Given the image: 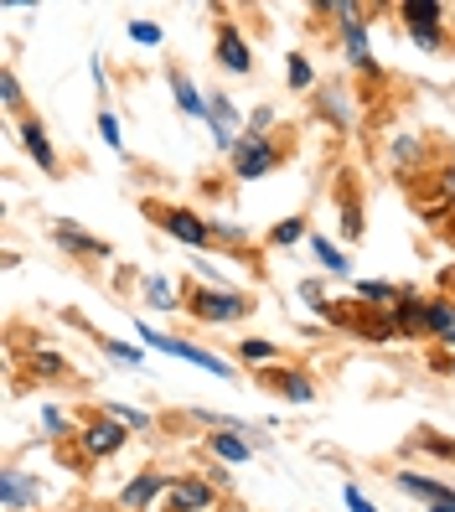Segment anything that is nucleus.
Here are the masks:
<instances>
[{
  "label": "nucleus",
  "instance_id": "2f4dec72",
  "mask_svg": "<svg viewBox=\"0 0 455 512\" xmlns=\"http://www.w3.org/2000/svg\"><path fill=\"white\" fill-rule=\"evenodd\" d=\"M430 512H450V507H430Z\"/></svg>",
  "mask_w": 455,
  "mask_h": 512
},
{
  "label": "nucleus",
  "instance_id": "412c9836",
  "mask_svg": "<svg viewBox=\"0 0 455 512\" xmlns=\"http://www.w3.org/2000/svg\"><path fill=\"white\" fill-rule=\"evenodd\" d=\"M300 233H306V223H300V218H285V223H275V233H269V238H275V244H295Z\"/></svg>",
  "mask_w": 455,
  "mask_h": 512
},
{
  "label": "nucleus",
  "instance_id": "f3484780",
  "mask_svg": "<svg viewBox=\"0 0 455 512\" xmlns=\"http://www.w3.org/2000/svg\"><path fill=\"white\" fill-rule=\"evenodd\" d=\"M280 394H285L290 404H311V399H316V388H311L306 373H280Z\"/></svg>",
  "mask_w": 455,
  "mask_h": 512
},
{
  "label": "nucleus",
  "instance_id": "4be33fe9",
  "mask_svg": "<svg viewBox=\"0 0 455 512\" xmlns=\"http://www.w3.org/2000/svg\"><path fill=\"white\" fill-rule=\"evenodd\" d=\"M357 295H362V300H378V306H383V300H399V290H393V285H378V280H373V285L362 280V285H357Z\"/></svg>",
  "mask_w": 455,
  "mask_h": 512
},
{
  "label": "nucleus",
  "instance_id": "bb28decb",
  "mask_svg": "<svg viewBox=\"0 0 455 512\" xmlns=\"http://www.w3.org/2000/svg\"><path fill=\"white\" fill-rule=\"evenodd\" d=\"M290 83H295V88H311V68H306V57H290Z\"/></svg>",
  "mask_w": 455,
  "mask_h": 512
},
{
  "label": "nucleus",
  "instance_id": "f8f14e48",
  "mask_svg": "<svg viewBox=\"0 0 455 512\" xmlns=\"http://www.w3.org/2000/svg\"><path fill=\"white\" fill-rule=\"evenodd\" d=\"M21 140H26V150H32V161H37L42 171H57V156H52V145H47V130L37 125V119H26V125H21Z\"/></svg>",
  "mask_w": 455,
  "mask_h": 512
},
{
  "label": "nucleus",
  "instance_id": "aec40b11",
  "mask_svg": "<svg viewBox=\"0 0 455 512\" xmlns=\"http://www.w3.org/2000/svg\"><path fill=\"white\" fill-rule=\"evenodd\" d=\"M238 357H244V363H275V347H269V342H244V347H238Z\"/></svg>",
  "mask_w": 455,
  "mask_h": 512
},
{
  "label": "nucleus",
  "instance_id": "4468645a",
  "mask_svg": "<svg viewBox=\"0 0 455 512\" xmlns=\"http://www.w3.org/2000/svg\"><path fill=\"white\" fill-rule=\"evenodd\" d=\"M161 487H166V481H161L156 471H145V476H135V481H130V487H125V497H119V502H125V507H135V512H140V507H145L150 497H156Z\"/></svg>",
  "mask_w": 455,
  "mask_h": 512
},
{
  "label": "nucleus",
  "instance_id": "a878e982",
  "mask_svg": "<svg viewBox=\"0 0 455 512\" xmlns=\"http://www.w3.org/2000/svg\"><path fill=\"white\" fill-rule=\"evenodd\" d=\"M99 130H104V140L119 150V145H125V135H119V119L114 114H99Z\"/></svg>",
  "mask_w": 455,
  "mask_h": 512
},
{
  "label": "nucleus",
  "instance_id": "9b49d317",
  "mask_svg": "<svg viewBox=\"0 0 455 512\" xmlns=\"http://www.w3.org/2000/svg\"><path fill=\"white\" fill-rule=\"evenodd\" d=\"M207 119H212V135H218V145H238L233 140V125H238V114H233V104L218 94V99H207Z\"/></svg>",
  "mask_w": 455,
  "mask_h": 512
},
{
  "label": "nucleus",
  "instance_id": "7ed1b4c3",
  "mask_svg": "<svg viewBox=\"0 0 455 512\" xmlns=\"http://www.w3.org/2000/svg\"><path fill=\"white\" fill-rule=\"evenodd\" d=\"M156 223H161L171 238H181L187 249H207V244H212V223H202V218H192V213H181V207H161Z\"/></svg>",
  "mask_w": 455,
  "mask_h": 512
},
{
  "label": "nucleus",
  "instance_id": "9d476101",
  "mask_svg": "<svg viewBox=\"0 0 455 512\" xmlns=\"http://www.w3.org/2000/svg\"><path fill=\"white\" fill-rule=\"evenodd\" d=\"M399 487H404L409 497H424L430 507H450V512H455V492H450V487H440V481H430V476L404 471V476H399Z\"/></svg>",
  "mask_w": 455,
  "mask_h": 512
},
{
  "label": "nucleus",
  "instance_id": "b1692460",
  "mask_svg": "<svg viewBox=\"0 0 455 512\" xmlns=\"http://www.w3.org/2000/svg\"><path fill=\"white\" fill-rule=\"evenodd\" d=\"M0 94H6V109H21V83H16V73H0Z\"/></svg>",
  "mask_w": 455,
  "mask_h": 512
},
{
  "label": "nucleus",
  "instance_id": "c756f323",
  "mask_svg": "<svg viewBox=\"0 0 455 512\" xmlns=\"http://www.w3.org/2000/svg\"><path fill=\"white\" fill-rule=\"evenodd\" d=\"M37 373H63V357H57V352H37Z\"/></svg>",
  "mask_w": 455,
  "mask_h": 512
},
{
  "label": "nucleus",
  "instance_id": "f03ea898",
  "mask_svg": "<svg viewBox=\"0 0 455 512\" xmlns=\"http://www.w3.org/2000/svg\"><path fill=\"white\" fill-rule=\"evenodd\" d=\"M192 316L197 321H233V316H249V300L233 295V290H197L192 295Z\"/></svg>",
  "mask_w": 455,
  "mask_h": 512
},
{
  "label": "nucleus",
  "instance_id": "1a4fd4ad",
  "mask_svg": "<svg viewBox=\"0 0 455 512\" xmlns=\"http://www.w3.org/2000/svg\"><path fill=\"white\" fill-rule=\"evenodd\" d=\"M331 11L347 16L342 26H347V52H352V68H373V47H368V32H362L357 11H352V6H331Z\"/></svg>",
  "mask_w": 455,
  "mask_h": 512
},
{
  "label": "nucleus",
  "instance_id": "a211bd4d",
  "mask_svg": "<svg viewBox=\"0 0 455 512\" xmlns=\"http://www.w3.org/2000/svg\"><path fill=\"white\" fill-rule=\"evenodd\" d=\"M171 88H176V104L187 109V114H207V104H202V94L192 88V78H187V73H171Z\"/></svg>",
  "mask_w": 455,
  "mask_h": 512
},
{
  "label": "nucleus",
  "instance_id": "20e7f679",
  "mask_svg": "<svg viewBox=\"0 0 455 512\" xmlns=\"http://www.w3.org/2000/svg\"><path fill=\"white\" fill-rule=\"evenodd\" d=\"M275 161H280V150L269 145V140H259V135H244V140L233 145V171L238 176H264Z\"/></svg>",
  "mask_w": 455,
  "mask_h": 512
},
{
  "label": "nucleus",
  "instance_id": "5701e85b",
  "mask_svg": "<svg viewBox=\"0 0 455 512\" xmlns=\"http://www.w3.org/2000/svg\"><path fill=\"white\" fill-rule=\"evenodd\" d=\"M130 37H135L140 47H156V42H161V26H150V21H135V26H130Z\"/></svg>",
  "mask_w": 455,
  "mask_h": 512
},
{
  "label": "nucleus",
  "instance_id": "c85d7f7f",
  "mask_svg": "<svg viewBox=\"0 0 455 512\" xmlns=\"http://www.w3.org/2000/svg\"><path fill=\"white\" fill-rule=\"evenodd\" d=\"M145 295L156 300V306H171V285L166 280H145Z\"/></svg>",
  "mask_w": 455,
  "mask_h": 512
},
{
  "label": "nucleus",
  "instance_id": "423d86ee",
  "mask_svg": "<svg viewBox=\"0 0 455 512\" xmlns=\"http://www.w3.org/2000/svg\"><path fill=\"white\" fill-rule=\"evenodd\" d=\"M218 63L228 73H249L254 68V52H249V42H244L238 26H223V32H218Z\"/></svg>",
  "mask_w": 455,
  "mask_h": 512
},
{
  "label": "nucleus",
  "instance_id": "ddd939ff",
  "mask_svg": "<svg viewBox=\"0 0 455 512\" xmlns=\"http://www.w3.org/2000/svg\"><path fill=\"white\" fill-rule=\"evenodd\" d=\"M207 445H212V456L228 461V466H244V461L254 456L249 440H238V435H207Z\"/></svg>",
  "mask_w": 455,
  "mask_h": 512
},
{
  "label": "nucleus",
  "instance_id": "7c9ffc66",
  "mask_svg": "<svg viewBox=\"0 0 455 512\" xmlns=\"http://www.w3.org/2000/svg\"><path fill=\"white\" fill-rule=\"evenodd\" d=\"M347 507H352V512H378V507H373L368 497H362L357 487H347Z\"/></svg>",
  "mask_w": 455,
  "mask_h": 512
},
{
  "label": "nucleus",
  "instance_id": "cd10ccee",
  "mask_svg": "<svg viewBox=\"0 0 455 512\" xmlns=\"http://www.w3.org/2000/svg\"><path fill=\"white\" fill-rule=\"evenodd\" d=\"M109 352L119 357V363H130V368H140V357H145V352H140V347H130V342H114Z\"/></svg>",
  "mask_w": 455,
  "mask_h": 512
},
{
  "label": "nucleus",
  "instance_id": "6e6552de",
  "mask_svg": "<svg viewBox=\"0 0 455 512\" xmlns=\"http://www.w3.org/2000/svg\"><path fill=\"white\" fill-rule=\"evenodd\" d=\"M171 507L176 512H207L212 507V481H197V476L171 481Z\"/></svg>",
  "mask_w": 455,
  "mask_h": 512
},
{
  "label": "nucleus",
  "instance_id": "0eeeda50",
  "mask_svg": "<svg viewBox=\"0 0 455 512\" xmlns=\"http://www.w3.org/2000/svg\"><path fill=\"white\" fill-rule=\"evenodd\" d=\"M130 435H125V425L119 419H99V425H88L83 430V445H88V456H114L119 445H125Z\"/></svg>",
  "mask_w": 455,
  "mask_h": 512
},
{
  "label": "nucleus",
  "instance_id": "2eb2a0df",
  "mask_svg": "<svg viewBox=\"0 0 455 512\" xmlns=\"http://www.w3.org/2000/svg\"><path fill=\"white\" fill-rule=\"evenodd\" d=\"M26 502H37V481H26L21 471H6V512H21Z\"/></svg>",
  "mask_w": 455,
  "mask_h": 512
},
{
  "label": "nucleus",
  "instance_id": "393cba45",
  "mask_svg": "<svg viewBox=\"0 0 455 512\" xmlns=\"http://www.w3.org/2000/svg\"><path fill=\"white\" fill-rule=\"evenodd\" d=\"M109 419H119V425H150L140 409H125V404H109Z\"/></svg>",
  "mask_w": 455,
  "mask_h": 512
},
{
  "label": "nucleus",
  "instance_id": "6ab92c4d",
  "mask_svg": "<svg viewBox=\"0 0 455 512\" xmlns=\"http://www.w3.org/2000/svg\"><path fill=\"white\" fill-rule=\"evenodd\" d=\"M311 249H316V259L326 264V275H347V259H342V249H337V244H326V238L316 233V238H311Z\"/></svg>",
  "mask_w": 455,
  "mask_h": 512
},
{
  "label": "nucleus",
  "instance_id": "f257e3e1",
  "mask_svg": "<svg viewBox=\"0 0 455 512\" xmlns=\"http://www.w3.org/2000/svg\"><path fill=\"white\" fill-rule=\"evenodd\" d=\"M140 342H145V347H161V352H171V357H181V363H197V368L218 373V378H233V368L223 363V357H212V352H202V347H192V342H181V337H166V331H156V326H140Z\"/></svg>",
  "mask_w": 455,
  "mask_h": 512
},
{
  "label": "nucleus",
  "instance_id": "39448f33",
  "mask_svg": "<svg viewBox=\"0 0 455 512\" xmlns=\"http://www.w3.org/2000/svg\"><path fill=\"white\" fill-rule=\"evenodd\" d=\"M404 21L414 26V37H419V47H440V6L435 0H409L404 6Z\"/></svg>",
  "mask_w": 455,
  "mask_h": 512
},
{
  "label": "nucleus",
  "instance_id": "dca6fc26",
  "mask_svg": "<svg viewBox=\"0 0 455 512\" xmlns=\"http://www.w3.org/2000/svg\"><path fill=\"white\" fill-rule=\"evenodd\" d=\"M393 326L424 331V300H414V295H399V300H393Z\"/></svg>",
  "mask_w": 455,
  "mask_h": 512
}]
</instances>
